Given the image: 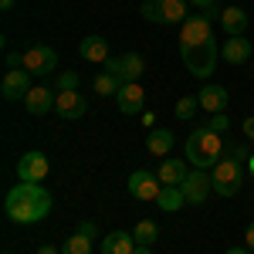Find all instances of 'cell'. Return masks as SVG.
Here are the masks:
<instances>
[{
	"instance_id": "1",
	"label": "cell",
	"mask_w": 254,
	"mask_h": 254,
	"mask_svg": "<svg viewBox=\"0 0 254 254\" xmlns=\"http://www.w3.org/2000/svg\"><path fill=\"white\" fill-rule=\"evenodd\" d=\"M3 210L14 224H38L51 214V193L41 183H17L3 200Z\"/></svg>"
},
{
	"instance_id": "2",
	"label": "cell",
	"mask_w": 254,
	"mask_h": 254,
	"mask_svg": "<svg viewBox=\"0 0 254 254\" xmlns=\"http://www.w3.org/2000/svg\"><path fill=\"white\" fill-rule=\"evenodd\" d=\"M224 136L220 132H210L207 126L203 129H196V132H190V139H187V146H183V153H187V163L193 166V170H214L217 159L224 156Z\"/></svg>"
},
{
	"instance_id": "3",
	"label": "cell",
	"mask_w": 254,
	"mask_h": 254,
	"mask_svg": "<svg viewBox=\"0 0 254 254\" xmlns=\"http://www.w3.org/2000/svg\"><path fill=\"white\" fill-rule=\"evenodd\" d=\"M210 183L217 196H237V190L244 187V163L237 159L234 146H227L224 156L217 159V166L210 170Z\"/></svg>"
},
{
	"instance_id": "4",
	"label": "cell",
	"mask_w": 254,
	"mask_h": 254,
	"mask_svg": "<svg viewBox=\"0 0 254 254\" xmlns=\"http://www.w3.org/2000/svg\"><path fill=\"white\" fill-rule=\"evenodd\" d=\"M142 17L153 20V24H183L190 17V3L187 0H142Z\"/></svg>"
},
{
	"instance_id": "5",
	"label": "cell",
	"mask_w": 254,
	"mask_h": 254,
	"mask_svg": "<svg viewBox=\"0 0 254 254\" xmlns=\"http://www.w3.org/2000/svg\"><path fill=\"white\" fill-rule=\"evenodd\" d=\"M180 58H183V68L190 71V78H210L217 61H220V48H217V41L210 38L207 44H200L193 51H183Z\"/></svg>"
},
{
	"instance_id": "6",
	"label": "cell",
	"mask_w": 254,
	"mask_h": 254,
	"mask_svg": "<svg viewBox=\"0 0 254 254\" xmlns=\"http://www.w3.org/2000/svg\"><path fill=\"white\" fill-rule=\"evenodd\" d=\"M210 38H214L210 17H207V14H190V17L183 20V27H180V55H183V51H193L200 44H207Z\"/></svg>"
},
{
	"instance_id": "7",
	"label": "cell",
	"mask_w": 254,
	"mask_h": 254,
	"mask_svg": "<svg viewBox=\"0 0 254 254\" xmlns=\"http://www.w3.org/2000/svg\"><path fill=\"white\" fill-rule=\"evenodd\" d=\"M55 68H58V51L51 44H31L24 51V71L41 78V75H51Z\"/></svg>"
},
{
	"instance_id": "8",
	"label": "cell",
	"mask_w": 254,
	"mask_h": 254,
	"mask_svg": "<svg viewBox=\"0 0 254 254\" xmlns=\"http://www.w3.org/2000/svg\"><path fill=\"white\" fill-rule=\"evenodd\" d=\"M105 71L119 75L122 81H139V78H142V71H146V61H142L139 51H126V55H119V58L105 61Z\"/></svg>"
},
{
	"instance_id": "9",
	"label": "cell",
	"mask_w": 254,
	"mask_h": 254,
	"mask_svg": "<svg viewBox=\"0 0 254 254\" xmlns=\"http://www.w3.org/2000/svg\"><path fill=\"white\" fill-rule=\"evenodd\" d=\"M34 75L31 71H24V68H10L7 75H3V81H0V95L7 98V102H24L27 98V92L34 88Z\"/></svg>"
},
{
	"instance_id": "10",
	"label": "cell",
	"mask_w": 254,
	"mask_h": 254,
	"mask_svg": "<svg viewBox=\"0 0 254 254\" xmlns=\"http://www.w3.org/2000/svg\"><path fill=\"white\" fill-rule=\"evenodd\" d=\"M180 190H183V196H187V203L200 207V203L210 196V190H214V183H210V170H190L187 180L180 183Z\"/></svg>"
},
{
	"instance_id": "11",
	"label": "cell",
	"mask_w": 254,
	"mask_h": 254,
	"mask_svg": "<svg viewBox=\"0 0 254 254\" xmlns=\"http://www.w3.org/2000/svg\"><path fill=\"white\" fill-rule=\"evenodd\" d=\"M48 170H51V163H48V156L38 153V149H31V153H24V156L17 159L20 183H41V180H48Z\"/></svg>"
},
{
	"instance_id": "12",
	"label": "cell",
	"mask_w": 254,
	"mask_h": 254,
	"mask_svg": "<svg viewBox=\"0 0 254 254\" xmlns=\"http://www.w3.org/2000/svg\"><path fill=\"white\" fill-rule=\"evenodd\" d=\"M159 193H163V183H159L156 173H149V170L129 173V196H136V200H159Z\"/></svg>"
},
{
	"instance_id": "13",
	"label": "cell",
	"mask_w": 254,
	"mask_h": 254,
	"mask_svg": "<svg viewBox=\"0 0 254 254\" xmlns=\"http://www.w3.org/2000/svg\"><path fill=\"white\" fill-rule=\"evenodd\" d=\"M116 102H119V112H122V116H139L142 105H146V92H142L139 81H126V85L119 88Z\"/></svg>"
},
{
	"instance_id": "14",
	"label": "cell",
	"mask_w": 254,
	"mask_h": 254,
	"mask_svg": "<svg viewBox=\"0 0 254 254\" xmlns=\"http://www.w3.org/2000/svg\"><path fill=\"white\" fill-rule=\"evenodd\" d=\"M55 95L58 92H51L48 85H34L27 92V98H24V109L31 116H48V112H55Z\"/></svg>"
},
{
	"instance_id": "15",
	"label": "cell",
	"mask_w": 254,
	"mask_h": 254,
	"mask_svg": "<svg viewBox=\"0 0 254 254\" xmlns=\"http://www.w3.org/2000/svg\"><path fill=\"white\" fill-rule=\"evenodd\" d=\"M196 98H200V109H203V112H210V116L227 112V105H231V95H227V88H224V85H203Z\"/></svg>"
},
{
	"instance_id": "16",
	"label": "cell",
	"mask_w": 254,
	"mask_h": 254,
	"mask_svg": "<svg viewBox=\"0 0 254 254\" xmlns=\"http://www.w3.org/2000/svg\"><path fill=\"white\" fill-rule=\"evenodd\" d=\"M55 112L61 119H81L88 112V102L78 95V92H58L55 95Z\"/></svg>"
},
{
	"instance_id": "17",
	"label": "cell",
	"mask_w": 254,
	"mask_h": 254,
	"mask_svg": "<svg viewBox=\"0 0 254 254\" xmlns=\"http://www.w3.org/2000/svg\"><path fill=\"white\" fill-rule=\"evenodd\" d=\"M251 55H254V48L244 34L241 38H227V44L220 48V58L227 61V64H244V61H251Z\"/></svg>"
},
{
	"instance_id": "18",
	"label": "cell",
	"mask_w": 254,
	"mask_h": 254,
	"mask_svg": "<svg viewBox=\"0 0 254 254\" xmlns=\"http://www.w3.org/2000/svg\"><path fill=\"white\" fill-rule=\"evenodd\" d=\"M187 173H190V170H187V159H163L159 170H156L163 187H180V183L187 180Z\"/></svg>"
},
{
	"instance_id": "19",
	"label": "cell",
	"mask_w": 254,
	"mask_h": 254,
	"mask_svg": "<svg viewBox=\"0 0 254 254\" xmlns=\"http://www.w3.org/2000/svg\"><path fill=\"white\" fill-rule=\"evenodd\" d=\"M220 27L227 31V38H241V34L248 31V10H244V7H224Z\"/></svg>"
},
{
	"instance_id": "20",
	"label": "cell",
	"mask_w": 254,
	"mask_h": 254,
	"mask_svg": "<svg viewBox=\"0 0 254 254\" xmlns=\"http://www.w3.org/2000/svg\"><path fill=\"white\" fill-rule=\"evenodd\" d=\"M78 55L85 61H95V64H105L109 61V41L98 38V34H88V38L78 44Z\"/></svg>"
},
{
	"instance_id": "21",
	"label": "cell",
	"mask_w": 254,
	"mask_h": 254,
	"mask_svg": "<svg viewBox=\"0 0 254 254\" xmlns=\"http://www.w3.org/2000/svg\"><path fill=\"white\" fill-rule=\"evenodd\" d=\"M136 251V237L126 231H112L102 237V254H132Z\"/></svg>"
},
{
	"instance_id": "22",
	"label": "cell",
	"mask_w": 254,
	"mask_h": 254,
	"mask_svg": "<svg viewBox=\"0 0 254 254\" xmlns=\"http://www.w3.org/2000/svg\"><path fill=\"white\" fill-rule=\"evenodd\" d=\"M176 136L170 129H153L149 136H146V149L153 153V156H170V149H173Z\"/></svg>"
},
{
	"instance_id": "23",
	"label": "cell",
	"mask_w": 254,
	"mask_h": 254,
	"mask_svg": "<svg viewBox=\"0 0 254 254\" xmlns=\"http://www.w3.org/2000/svg\"><path fill=\"white\" fill-rule=\"evenodd\" d=\"M183 203H187V196H183L180 187H163V193H159V200H156V207L166 210V214H176Z\"/></svg>"
},
{
	"instance_id": "24",
	"label": "cell",
	"mask_w": 254,
	"mask_h": 254,
	"mask_svg": "<svg viewBox=\"0 0 254 254\" xmlns=\"http://www.w3.org/2000/svg\"><path fill=\"white\" fill-rule=\"evenodd\" d=\"M132 237H136V244H146V248H153L159 237V227L156 220H139L136 227H132Z\"/></svg>"
},
{
	"instance_id": "25",
	"label": "cell",
	"mask_w": 254,
	"mask_h": 254,
	"mask_svg": "<svg viewBox=\"0 0 254 254\" xmlns=\"http://www.w3.org/2000/svg\"><path fill=\"white\" fill-rule=\"evenodd\" d=\"M61 254H92V237H85V234H78V231H75L71 237H64Z\"/></svg>"
},
{
	"instance_id": "26",
	"label": "cell",
	"mask_w": 254,
	"mask_h": 254,
	"mask_svg": "<svg viewBox=\"0 0 254 254\" xmlns=\"http://www.w3.org/2000/svg\"><path fill=\"white\" fill-rule=\"evenodd\" d=\"M126 81L119 78V75H112V71H102L95 78V92L98 95H119V88H122Z\"/></svg>"
},
{
	"instance_id": "27",
	"label": "cell",
	"mask_w": 254,
	"mask_h": 254,
	"mask_svg": "<svg viewBox=\"0 0 254 254\" xmlns=\"http://www.w3.org/2000/svg\"><path fill=\"white\" fill-rule=\"evenodd\" d=\"M196 109H200V98H196V95H183L180 102H176L173 116H176V119H193Z\"/></svg>"
},
{
	"instance_id": "28",
	"label": "cell",
	"mask_w": 254,
	"mask_h": 254,
	"mask_svg": "<svg viewBox=\"0 0 254 254\" xmlns=\"http://www.w3.org/2000/svg\"><path fill=\"white\" fill-rule=\"evenodd\" d=\"M207 129H210V132H220V136H224V132L231 129V119H227V112H217V116H210Z\"/></svg>"
},
{
	"instance_id": "29",
	"label": "cell",
	"mask_w": 254,
	"mask_h": 254,
	"mask_svg": "<svg viewBox=\"0 0 254 254\" xmlns=\"http://www.w3.org/2000/svg\"><path fill=\"white\" fill-rule=\"evenodd\" d=\"M58 92H78V75H75V71L58 75Z\"/></svg>"
},
{
	"instance_id": "30",
	"label": "cell",
	"mask_w": 254,
	"mask_h": 254,
	"mask_svg": "<svg viewBox=\"0 0 254 254\" xmlns=\"http://www.w3.org/2000/svg\"><path fill=\"white\" fill-rule=\"evenodd\" d=\"M78 234H85V237H98V227L92 224V220H81V224H78Z\"/></svg>"
},
{
	"instance_id": "31",
	"label": "cell",
	"mask_w": 254,
	"mask_h": 254,
	"mask_svg": "<svg viewBox=\"0 0 254 254\" xmlns=\"http://www.w3.org/2000/svg\"><path fill=\"white\" fill-rule=\"evenodd\" d=\"M187 3H190V7H196V10L203 14V10H210V7H214L217 0H187Z\"/></svg>"
},
{
	"instance_id": "32",
	"label": "cell",
	"mask_w": 254,
	"mask_h": 254,
	"mask_svg": "<svg viewBox=\"0 0 254 254\" xmlns=\"http://www.w3.org/2000/svg\"><path fill=\"white\" fill-rule=\"evenodd\" d=\"M241 129H244V136H248V139L254 142V116H248V119H244V122H241Z\"/></svg>"
},
{
	"instance_id": "33",
	"label": "cell",
	"mask_w": 254,
	"mask_h": 254,
	"mask_svg": "<svg viewBox=\"0 0 254 254\" xmlns=\"http://www.w3.org/2000/svg\"><path fill=\"white\" fill-rule=\"evenodd\" d=\"M244 244H248V248L254 251V220L248 224V231H244Z\"/></svg>"
},
{
	"instance_id": "34",
	"label": "cell",
	"mask_w": 254,
	"mask_h": 254,
	"mask_svg": "<svg viewBox=\"0 0 254 254\" xmlns=\"http://www.w3.org/2000/svg\"><path fill=\"white\" fill-rule=\"evenodd\" d=\"M38 254H61V248H55V244H41Z\"/></svg>"
},
{
	"instance_id": "35",
	"label": "cell",
	"mask_w": 254,
	"mask_h": 254,
	"mask_svg": "<svg viewBox=\"0 0 254 254\" xmlns=\"http://www.w3.org/2000/svg\"><path fill=\"white\" fill-rule=\"evenodd\" d=\"M227 254H251V248L244 244V248H227Z\"/></svg>"
},
{
	"instance_id": "36",
	"label": "cell",
	"mask_w": 254,
	"mask_h": 254,
	"mask_svg": "<svg viewBox=\"0 0 254 254\" xmlns=\"http://www.w3.org/2000/svg\"><path fill=\"white\" fill-rule=\"evenodd\" d=\"M14 3L17 0H0V10H14Z\"/></svg>"
},
{
	"instance_id": "37",
	"label": "cell",
	"mask_w": 254,
	"mask_h": 254,
	"mask_svg": "<svg viewBox=\"0 0 254 254\" xmlns=\"http://www.w3.org/2000/svg\"><path fill=\"white\" fill-rule=\"evenodd\" d=\"M132 254H149V248H146V244H136V251Z\"/></svg>"
},
{
	"instance_id": "38",
	"label": "cell",
	"mask_w": 254,
	"mask_h": 254,
	"mask_svg": "<svg viewBox=\"0 0 254 254\" xmlns=\"http://www.w3.org/2000/svg\"><path fill=\"white\" fill-rule=\"evenodd\" d=\"M248 173L254 176V153H251V159H248Z\"/></svg>"
}]
</instances>
